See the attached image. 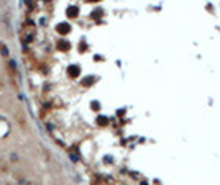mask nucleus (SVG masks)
I'll list each match as a JSON object with an SVG mask.
<instances>
[{
  "label": "nucleus",
  "instance_id": "nucleus-1",
  "mask_svg": "<svg viewBox=\"0 0 220 185\" xmlns=\"http://www.w3.org/2000/svg\"><path fill=\"white\" fill-rule=\"evenodd\" d=\"M58 31H59L61 35L69 33V25H68V23H59V25H58Z\"/></svg>",
  "mask_w": 220,
  "mask_h": 185
},
{
  "label": "nucleus",
  "instance_id": "nucleus-2",
  "mask_svg": "<svg viewBox=\"0 0 220 185\" xmlns=\"http://www.w3.org/2000/svg\"><path fill=\"white\" fill-rule=\"evenodd\" d=\"M79 72H81V71H79L77 66H71V67H69V76L71 77H77Z\"/></svg>",
  "mask_w": 220,
  "mask_h": 185
},
{
  "label": "nucleus",
  "instance_id": "nucleus-3",
  "mask_svg": "<svg viewBox=\"0 0 220 185\" xmlns=\"http://www.w3.org/2000/svg\"><path fill=\"white\" fill-rule=\"evenodd\" d=\"M77 13H79L77 7H69V8H68V15H69V17H72V18H74V17H77Z\"/></svg>",
  "mask_w": 220,
  "mask_h": 185
},
{
  "label": "nucleus",
  "instance_id": "nucleus-4",
  "mask_svg": "<svg viewBox=\"0 0 220 185\" xmlns=\"http://www.w3.org/2000/svg\"><path fill=\"white\" fill-rule=\"evenodd\" d=\"M58 48H59L61 51H68L69 49V43H66V41H58Z\"/></svg>",
  "mask_w": 220,
  "mask_h": 185
},
{
  "label": "nucleus",
  "instance_id": "nucleus-5",
  "mask_svg": "<svg viewBox=\"0 0 220 185\" xmlns=\"http://www.w3.org/2000/svg\"><path fill=\"white\" fill-rule=\"evenodd\" d=\"M99 123H100V125H107V118L100 116V118H99Z\"/></svg>",
  "mask_w": 220,
  "mask_h": 185
},
{
  "label": "nucleus",
  "instance_id": "nucleus-6",
  "mask_svg": "<svg viewBox=\"0 0 220 185\" xmlns=\"http://www.w3.org/2000/svg\"><path fill=\"white\" fill-rule=\"evenodd\" d=\"M87 2H99V0H87Z\"/></svg>",
  "mask_w": 220,
  "mask_h": 185
}]
</instances>
